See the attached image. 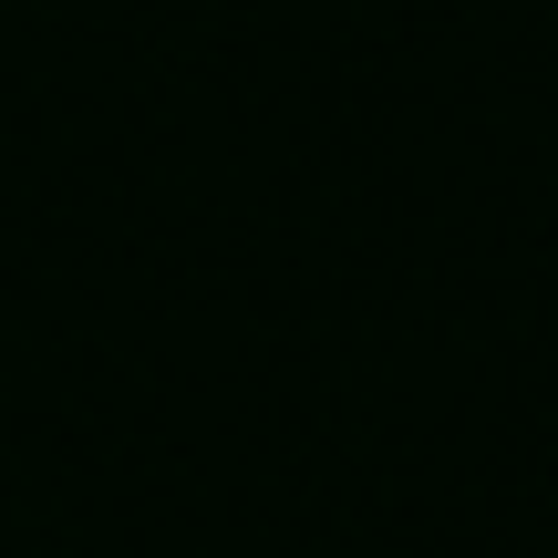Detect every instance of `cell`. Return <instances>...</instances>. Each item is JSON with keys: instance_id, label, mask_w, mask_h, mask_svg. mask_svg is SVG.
<instances>
[]
</instances>
